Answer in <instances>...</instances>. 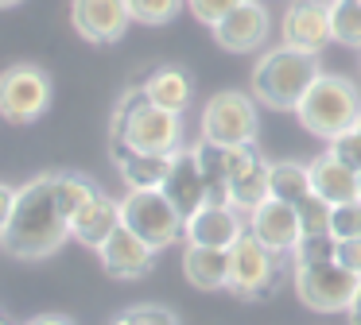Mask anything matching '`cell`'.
Masks as SVG:
<instances>
[{"label":"cell","instance_id":"cell-13","mask_svg":"<svg viewBox=\"0 0 361 325\" xmlns=\"http://www.w3.org/2000/svg\"><path fill=\"white\" fill-rule=\"evenodd\" d=\"M210 31H214L221 51L249 54V51H260V46H264L268 31H272V20H268V8L260 4V0H245V4H237L233 12Z\"/></svg>","mask_w":361,"mask_h":325},{"label":"cell","instance_id":"cell-38","mask_svg":"<svg viewBox=\"0 0 361 325\" xmlns=\"http://www.w3.org/2000/svg\"><path fill=\"white\" fill-rule=\"evenodd\" d=\"M20 4V0H0V8H16Z\"/></svg>","mask_w":361,"mask_h":325},{"label":"cell","instance_id":"cell-4","mask_svg":"<svg viewBox=\"0 0 361 325\" xmlns=\"http://www.w3.org/2000/svg\"><path fill=\"white\" fill-rule=\"evenodd\" d=\"M295 116L311 136L334 139L342 132H350L361 116V89L342 74H319L311 82V89L303 93V101L295 105Z\"/></svg>","mask_w":361,"mask_h":325},{"label":"cell","instance_id":"cell-11","mask_svg":"<svg viewBox=\"0 0 361 325\" xmlns=\"http://www.w3.org/2000/svg\"><path fill=\"white\" fill-rule=\"evenodd\" d=\"M245 224H249L252 236H257L268 252H276V255H291V252H295V244L303 240V224H299L295 205L276 201V198L260 201V205L249 213V221H245Z\"/></svg>","mask_w":361,"mask_h":325},{"label":"cell","instance_id":"cell-25","mask_svg":"<svg viewBox=\"0 0 361 325\" xmlns=\"http://www.w3.org/2000/svg\"><path fill=\"white\" fill-rule=\"evenodd\" d=\"M330 35L334 43L361 51V0H330Z\"/></svg>","mask_w":361,"mask_h":325},{"label":"cell","instance_id":"cell-16","mask_svg":"<svg viewBox=\"0 0 361 325\" xmlns=\"http://www.w3.org/2000/svg\"><path fill=\"white\" fill-rule=\"evenodd\" d=\"M97 255H102V267L109 271L113 279H125V283L144 279L152 271V263H156V248H152L148 240H140L133 229H125V224L97 248Z\"/></svg>","mask_w":361,"mask_h":325},{"label":"cell","instance_id":"cell-21","mask_svg":"<svg viewBox=\"0 0 361 325\" xmlns=\"http://www.w3.org/2000/svg\"><path fill=\"white\" fill-rule=\"evenodd\" d=\"M311 167V190L319 193L330 205H342V201L357 198V170H350L345 162H338L334 155H319V159L307 162Z\"/></svg>","mask_w":361,"mask_h":325},{"label":"cell","instance_id":"cell-20","mask_svg":"<svg viewBox=\"0 0 361 325\" xmlns=\"http://www.w3.org/2000/svg\"><path fill=\"white\" fill-rule=\"evenodd\" d=\"M183 275L198 291H229V252L226 248H183Z\"/></svg>","mask_w":361,"mask_h":325},{"label":"cell","instance_id":"cell-2","mask_svg":"<svg viewBox=\"0 0 361 325\" xmlns=\"http://www.w3.org/2000/svg\"><path fill=\"white\" fill-rule=\"evenodd\" d=\"M109 136L117 144H128L133 151L175 155L183 147V113H167V108L152 105L144 97V85H133L113 108Z\"/></svg>","mask_w":361,"mask_h":325},{"label":"cell","instance_id":"cell-33","mask_svg":"<svg viewBox=\"0 0 361 325\" xmlns=\"http://www.w3.org/2000/svg\"><path fill=\"white\" fill-rule=\"evenodd\" d=\"M326 151L334 155L338 162H345L350 170H361V132L350 128V132H342V136H334Z\"/></svg>","mask_w":361,"mask_h":325},{"label":"cell","instance_id":"cell-6","mask_svg":"<svg viewBox=\"0 0 361 325\" xmlns=\"http://www.w3.org/2000/svg\"><path fill=\"white\" fill-rule=\"evenodd\" d=\"M257 101L241 89H221L202 108V139L229 147H252L257 144Z\"/></svg>","mask_w":361,"mask_h":325},{"label":"cell","instance_id":"cell-19","mask_svg":"<svg viewBox=\"0 0 361 325\" xmlns=\"http://www.w3.org/2000/svg\"><path fill=\"white\" fill-rule=\"evenodd\" d=\"M117 229H121V201H113L109 193H97V198L71 221V236L78 240V244L94 248V252H97V248H102Z\"/></svg>","mask_w":361,"mask_h":325},{"label":"cell","instance_id":"cell-14","mask_svg":"<svg viewBox=\"0 0 361 325\" xmlns=\"http://www.w3.org/2000/svg\"><path fill=\"white\" fill-rule=\"evenodd\" d=\"M159 190H164L167 201H171V205L183 213V221H190V217H195L198 209L210 201L195 147H179V151L171 155V170H167V178H164V186H159Z\"/></svg>","mask_w":361,"mask_h":325},{"label":"cell","instance_id":"cell-8","mask_svg":"<svg viewBox=\"0 0 361 325\" xmlns=\"http://www.w3.org/2000/svg\"><path fill=\"white\" fill-rule=\"evenodd\" d=\"M51 105V77L35 62H16L0 74V116L8 124H32Z\"/></svg>","mask_w":361,"mask_h":325},{"label":"cell","instance_id":"cell-32","mask_svg":"<svg viewBox=\"0 0 361 325\" xmlns=\"http://www.w3.org/2000/svg\"><path fill=\"white\" fill-rule=\"evenodd\" d=\"M237 4H245V0H187L190 15H195L198 23H206V27H218Z\"/></svg>","mask_w":361,"mask_h":325},{"label":"cell","instance_id":"cell-37","mask_svg":"<svg viewBox=\"0 0 361 325\" xmlns=\"http://www.w3.org/2000/svg\"><path fill=\"white\" fill-rule=\"evenodd\" d=\"M345 317H350V325H361V286H357V294H353V302H350V310H345Z\"/></svg>","mask_w":361,"mask_h":325},{"label":"cell","instance_id":"cell-17","mask_svg":"<svg viewBox=\"0 0 361 325\" xmlns=\"http://www.w3.org/2000/svg\"><path fill=\"white\" fill-rule=\"evenodd\" d=\"M249 232V224L241 221L233 205H202L183 229V240L187 244H202V248H233L237 240Z\"/></svg>","mask_w":361,"mask_h":325},{"label":"cell","instance_id":"cell-18","mask_svg":"<svg viewBox=\"0 0 361 325\" xmlns=\"http://www.w3.org/2000/svg\"><path fill=\"white\" fill-rule=\"evenodd\" d=\"M113 162H117L121 178H125L128 190H159L171 170V155H148V151H133L128 144H109Z\"/></svg>","mask_w":361,"mask_h":325},{"label":"cell","instance_id":"cell-28","mask_svg":"<svg viewBox=\"0 0 361 325\" xmlns=\"http://www.w3.org/2000/svg\"><path fill=\"white\" fill-rule=\"evenodd\" d=\"M295 213H299V224H303V236H322V232H330V213H334V205L322 201L319 193H311V198H303L295 205Z\"/></svg>","mask_w":361,"mask_h":325},{"label":"cell","instance_id":"cell-15","mask_svg":"<svg viewBox=\"0 0 361 325\" xmlns=\"http://www.w3.org/2000/svg\"><path fill=\"white\" fill-rule=\"evenodd\" d=\"M195 155H198V167H202V178H206V193H210L206 205H229V182L252 159V147H229V144L198 139Z\"/></svg>","mask_w":361,"mask_h":325},{"label":"cell","instance_id":"cell-7","mask_svg":"<svg viewBox=\"0 0 361 325\" xmlns=\"http://www.w3.org/2000/svg\"><path fill=\"white\" fill-rule=\"evenodd\" d=\"M361 279L345 271L338 260L330 263H295V294L307 310L319 314H345L357 294Z\"/></svg>","mask_w":361,"mask_h":325},{"label":"cell","instance_id":"cell-35","mask_svg":"<svg viewBox=\"0 0 361 325\" xmlns=\"http://www.w3.org/2000/svg\"><path fill=\"white\" fill-rule=\"evenodd\" d=\"M16 186H4L0 182V236H4V229H8V221H12V209H16Z\"/></svg>","mask_w":361,"mask_h":325},{"label":"cell","instance_id":"cell-30","mask_svg":"<svg viewBox=\"0 0 361 325\" xmlns=\"http://www.w3.org/2000/svg\"><path fill=\"white\" fill-rule=\"evenodd\" d=\"M291 260L295 263H330V260H338V240L330 236V232H322V236H303L295 244V252H291Z\"/></svg>","mask_w":361,"mask_h":325},{"label":"cell","instance_id":"cell-40","mask_svg":"<svg viewBox=\"0 0 361 325\" xmlns=\"http://www.w3.org/2000/svg\"><path fill=\"white\" fill-rule=\"evenodd\" d=\"M0 325H12V321H8V317H4V314H0Z\"/></svg>","mask_w":361,"mask_h":325},{"label":"cell","instance_id":"cell-39","mask_svg":"<svg viewBox=\"0 0 361 325\" xmlns=\"http://www.w3.org/2000/svg\"><path fill=\"white\" fill-rule=\"evenodd\" d=\"M357 201H361V170H357Z\"/></svg>","mask_w":361,"mask_h":325},{"label":"cell","instance_id":"cell-10","mask_svg":"<svg viewBox=\"0 0 361 325\" xmlns=\"http://www.w3.org/2000/svg\"><path fill=\"white\" fill-rule=\"evenodd\" d=\"M280 31L288 46L319 54L326 43H334V35H330V0H291Z\"/></svg>","mask_w":361,"mask_h":325},{"label":"cell","instance_id":"cell-41","mask_svg":"<svg viewBox=\"0 0 361 325\" xmlns=\"http://www.w3.org/2000/svg\"><path fill=\"white\" fill-rule=\"evenodd\" d=\"M353 128H357V132H361V116H357V124H353Z\"/></svg>","mask_w":361,"mask_h":325},{"label":"cell","instance_id":"cell-29","mask_svg":"<svg viewBox=\"0 0 361 325\" xmlns=\"http://www.w3.org/2000/svg\"><path fill=\"white\" fill-rule=\"evenodd\" d=\"M109 325H179V317L167 306H156V302H144V306H128L113 317Z\"/></svg>","mask_w":361,"mask_h":325},{"label":"cell","instance_id":"cell-5","mask_svg":"<svg viewBox=\"0 0 361 325\" xmlns=\"http://www.w3.org/2000/svg\"><path fill=\"white\" fill-rule=\"evenodd\" d=\"M121 224L133 229L140 240H148L156 252L183 240V229H187L183 213L167 201L164 190H128L121 198Z\"/></svg>","mask_w":361,"mask_h":325},{"label":"cell","instance_id":"cell-3","mask_svg":"<svg viewBox=\"0 0 361 325\" xmlns=\"http://www.w3.org/2000/svg\"><path fill=\"white\" fill-rule=\"evenodd\" d=\"M319 54L295 51V46H272L257 58L252 66V97L264 101L268 108H291L303 101V93L311 89V82L319 77Z\"/></svg>","mask_w":361,"mask_h":325},{"label":"cell","instance_id":"cell-26","mask_svg":"<svg viewBox=\"0 0 361 325\" xmlns=\"http://www.w3.org/2000/svg\"><path fill=\"white\" fill-rule=\"evenodd\" d=\"M55 193H59V205H63L66 221H74V217H78L102 190H97L90 178H82V174H55Z\"/></svg>","mask_w":361,"mask_h":325},{"label":"cell","instance_id":"cell-1","mask_svg":"<svg viewBox=\"0 0 361 325\" xmlns=\"http://www.w3.org/2000/svg\"><path fill=\"white\" fill-rule=\"evenodd\" d=\"M71 240V221L55 193V174H39L20 186L12 221L0 236V248L16 260H47Z\"/></svg>","mask_w":361,"mask_h":325},{"label":"cell","instance_id":"cell-24","mask_svg":"<svg viewBox=\"0 0 361 325\" xmlns=\"http://www.w3.org/2000/svg\"><path fill=\"white\" fill-rule=\"evenodd\" d=\"M268 193L276 201H288V205H299L303 198H311V167L295 159H280L268 162Z\"/></svg>","mask_w":361,"mask_h":325},{"label":"cell","instance_id":"cell-36","mask_svg":"<svg viewBox=\"0 0 361 325\" xmlns=\"http://www.w3.org/2000/svg\"><path fill=\"white\" fill-rule=\"evenodd\" d=\"M27 325H74L71 317H63V314H39V317H32Z\"/></svg>","mask_w":361,"mask_h":325},{"label":"cell","instance_id":"cell-31","mask_svg":"<svg viewBox=\"0 0 361 325\" xmlns=\"http://www.w3.org/2000/svg\"><path fill=\"white\" fill-rule=\"evenodd\" d=\"M330 236L334 240H357L361 236V201H342L330 213Z\"/></svg>","mask_w":361,"mask_h":325},{"label":"cell","instance_id":"cell-22","mask_svg":"<svg viewBox=\"0 0 361 325\" xmlns=\"http://www.w3.org/2000/svg\"><path fill=\"white\" fill-rule=\"evenodd\" d=\"M190 93H195V85H190V74L183 66H159L144 77V97L167 113H187Z\"/></svg>","mask_w":361,"mask_h":325},{"label":"cell","instance_id":"cell-34","mask_svg":"<svg viewBox=\"0 0 361 325\" xmlns=\"http://www.w3.org/2000/svg\"><path fill=\"white\" fill-rule=\"evenodd\" d=\"M338 263L361 279V236L357 240H338Z\"/></svg>","mask_w":361,"mask_h":325},{"label":"cell","instance_id":"cell-12","mask_svg":"<svg viewBox=\"0 0 361 325\" xmlns=\"http://www.w3.org/2000/svg\"><path fill=\"white\" fill-rule=\"evenodd\" d=\"M71 23L86 43H117L133 23L128 0H71Z\"/></svg>","mask_w":361,"mask_h":325},{"label":"cell","instance_id":"cell-9","mask_svg":"<svg viewBox=\"0 0 361 325\" xmlns=\"http://www.w3.org/2000/svg\"><path fill=\"white\" fill-rule=\"evenodd\" d=\"M276 283V252H268L252 232L229 248V291L237 298H264Z\"/></svg>","mask_w":361,"mask_h":325},{"label":"cell","instance_id":"cell-23","mask_svg":"<svg viewBox=\"0 0 361 325\" xmlns=\"http://www.w3.org/2000/svg\"><path fill=\"white\" fill-rule=\"evenodd\" d=\"M268 198H272V193H268V162L252 151V159L245 162V167L233 174V182H229V205L252 213V209H257L260 201H268Z\"/></svg>","mask_w":361,"mask_h":325},{"label":"cell","instance_id":"cell-27","mask_svg":"<svg viewBox=\"0 0 361 325\" xmlns=\"http://www.w3.org/2000/svg\"><path fill=\"white\" fill-rule=\"evenodd\" d=\"M187 8V0H128V12H133L136 23H148V27H159V23H171L175 15Z\"/></svg>","mask_w":361,"mask_h":325}]
</instances>
